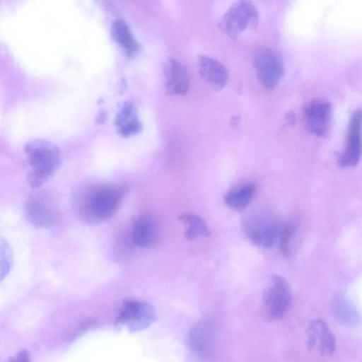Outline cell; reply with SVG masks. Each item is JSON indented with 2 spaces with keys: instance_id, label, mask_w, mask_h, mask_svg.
<instances>
[{
  "instance_id": "10",
  "label": "cell",
  "mask_w": 362,
  "mask_h": 362,
  "mask_svg": "<svg viewBox=\"0 0 362 362\" xmlns=\"http://www.w3.org/2000/svg\"><path fill=\"white\" fill-rule=\"evenodd\" d=\"M361 110L354 111L350 117L346 135V148L339 158L338 163L343 168L356 165L361 153Z\"/></svg>"
},
{
  "instance_id": "19",
  "label": "cell",
  "mask_w": 362,
  "mask_h": 362,
  "mask_svg": "<svg viewBox=\"0 0 362 362\" xmlns=\"http://www.w3.org/2000/svg\"><path fill=\"white\" fill-rule=\"evenodd\" d=\"M180 221L186 226L185 236L188 240L206 238L210 234L206 223L196 214H183L180 217Z\"/></svg>"
},
{
  "instance_id": "22",
  "label": "cell",
  "mask_w": 362,
  "mask_h": 362,
  "mask_svg": "<svg viewBox=\"0 0 362 362\" xmlns=\"http://www.w3.org/2000/svg\"><path fill=\"white\" fill-rule=\"evenodd\" d=\"M142 124L139 118L117 127L118 134L123 137H129L140 133Z\"/></svg>"
},
{
  "instance_id": "23",
  "label": "cell",
  "mask_w": 362,
  "mask_h": 362,
  "mask_svg": "<svg viewBox=\"0 0 362 362\" xmlns=\"http://www.w3.org/2000/svg\"><path fill=\"white\" fill-rule=\"evenodd\" d=\"M15 360L21 361H25L28 360V354L25 351H21L18 353L17 355V357Z\"/></svg>"
},
{
  "instance_id": "17",
  "label": "cell",
  "mask_w": 362,
  "mask_h": 362,
  "mask_svg": "<svg viewBox=\"0 0 362 362\" xmlns=\"http://www.w3.org/2000/svg\"><path fill=\"white\" fill-rule=\"evenodd\" d=\"M334 316L340 323L346 326H356L361 321L357 308L343 294L334 295L331 300Z\"/></svg>"
},
{
  "instance_id": "8",
  "label": "cell",
  "mask_w": 362,
  "mask_h": 362,
  "mask_svg": "<svg viewBox=\"0 0 362 362\" xmlns=\"http://www.w3.org/2000/svg\"><path fill=\"white\" fill-rule=\"evenodd\" d=\"M24 211L30 222L40 227L52 225L57 215L54 201L43 192H35L27 196L24 202Z\"/></svg>"
},
{
  "instance_id": "9",
  "label": "cell",
  "mask_w": 362,
  "mask_h": 362,
  "mask_svg": "<svg viewBox=\"0 0 362 362\" xmlns=\"http://www.w3.org/2000/svg\"><path fill=\"white\" fill-rule=\"evenodd\" d=\"M332 117V105L323 99L309 101L303 109V118L307 129L317 136H324L329 131Z\"/></svg>"
},
{
  "instance_id": "11",
  "label": "cell",
  "mask_w": 362,
  "mask_h": 362,
  "mask_svg": "<svg viewBox=\"0 0 362 362\" xmlns=\"http://www.w3.org/2000/svg\"><path fill=\"white\" fill-rule=\"evenodd\" d=\"M216 326L212 320L203 318L192 327L188 334L190 349L201 356H209L214 349Z\"/></svg>"
},
{
  "instance_id": "21",
  "label": "cell",
  "mask_w": 362,
  "mask_h": 362,
  "mask_svg": "<svg viewBox=\"0 0 362 362\" xmlns=\"http://www.w3.org/2000/svg\"><path fill=\"white\" fill-rule=\"evenodd\" d=\"M279 247L281 253L288 256L291 253L295 228L291 223L284 224L279 230Z\"/></svg>"
},
{
  "instance_id": "4",
  "label": "cell",
  "mask_w": 362,
  "mask_h": 362,
  "mask_svg": "<svg viewBox=\"0 0 362 362\" xmlns=\"http://www.w3.org/2000/svg\"><path fill=\"white\" fill-rule=\"evenodd\" d=\"M252 62L262 86L267 90L275 89L284 74V65L280 55L271 48L259 47L254 53Z\"/></svg>"
},
{
  "instance_id": "15",
  "label": "cell",
  "mask_w": 362,
  "mask_h": 362,
  "mask_svg": "<svg viewBox=\"0 0 362 362\" xmlns=\"http://www.w3.org/2000/svg\"><path fill=\"white\" fill-rule=\"evenodd\" d=\"M197 66L201 77L214 90H221L228 81V71L224 66L208 56H199Z\"/></svg>"
},
{
  "instance_id": "1",
  "label": "cell",
  "mask_w": 362,
  "mask_h": 362,
  "mask_svg": "<svg viewBox=\"0 0 362 362\" xmlns=\"http://www.w3.org/2000/svg\"><path fill=\"white\" fill-rule=\"evenodd\" d=\"M126 192V186L120 182L86 184L76 193V209L83 218L97 221L108 219L119 208Z\"/></svg>"
},
{
  "instance_id": "2",
  "label": "cell",
  "mask_w": 362,
  "mask_h": 362,
  "mask_svg": "<svg viewBox=\"0 0 362 362\" xmlns=\"http://www.w3.org/2000/svg\"><path fill=\"white\" fill-rule=\"evenodd\" d=\"M30 170L28 182L33 188L43 185L59 169L62 157L59 148L44 139L29 141L24 146Z\"/></svg>"
},
{
  "instance_id": "24",
  "label": "cell",
  "mask_w": 362,
  "mask_h": 362,
  "mask_svg": "<svg viewBox=\"0 0 362 362\" xmlns=\"http://www.w3.org/2000/svg\"><path fill=\"white\" fill-rule=\"evenodd\" d=\"M106 114L105 112H101L99 113V115L97 117V122L98 123H103L105 121V118H106Z\"/></svg>"
},
{
  "instance_id": "3",
  "label": "cell",
  "mask_w": 362,
  "mask_h": 362,
  "mask_svg": "<svg viewBox=\"0 0 362 362\" xmlns=\"http://www.w3.org/2000/svg\"><path fill=\"white\" fill-rule=\"evenodd\" d=\"M243 231L248 240L262 249L272 247L279 232V223L275 217L265 211H255L243 221Z\"/></svg>"
},
{
  "instance_id": "5",
  "label": "cell",
  "mask_w": 362,
  "mask_h": 362,
  "mask_svg": "<svg viewBox=\"0 0 362 362\" xmlns=\"http://www.w3.org/2000/svg\"><path fill=\"white\" fill-rule=\"evenodd\" d=\"M257 8L249 0H240L233 4L223 16L220 27L231 39L238 37L249 26L258 23Z\"/></svg>"
},
{
  "instance_id": "16",
  "label": "cell",
  "mask_w": 362,
  "mask_h": 362,
  "mask_svg": "<svg viewBox=\"0 0 362 362\" xmlns=\"http://www.w3.org/2000/svg\"><path fill=\"white\" fill-rule=\"evenodd\" d=\"M110 33L113 40L123 49L127 58L132 59L137 54L139 45L124 21L115 19L112 23Z\"/></svg>"
},
{
  "instance_id": "6",
  "label": "cell",
  "mask_w": 362,
  "mask_h": 362,
  "mask_svg": "<svg viewBox=\"0 0 362 362\" xmlns=\"http://www.w3.org/2000/svg\"><path fill=\"white\" fill-rule=\"evenodd\" d=\"M291 302V290L286 280L279 275H272L262 297L266 315L273 320L280 319L288 312Z\"/></svg>"
},
{
  "instance_id": "7",
  "label": "cell",
  "mask_w": 362,
  "mask_h": 362,
  "mask_svg": "<svg viewBox=\"0 0 362 362\" xmlns=\"http://www.w3.org/2000/svg\"><path fill=\"white\" fill-rule=\"evenodd\" d=\"M155 319V311L150 304L139 300H128L122 305L116 324L130 332H139L151 326Z\"/></svg>"
},
{
  "instance_id": "12",
  "label": "cell",
  "mask_w": 362,
  "mask_h": 362,
  "mask_svg": "<svg viewBox=\"0 0 362 362\" xmlns=\"http://www.w3.org/2000/svg\"><path fill=\"white\" fill-rule=\"evenodd\" d=\"M307 346L320 354L329 356L336 350V339L327 323L322 320H314L307 328Z\"/></svg>"
},
{
  "instance_id": "18",
  "label": "cell",
  "mask_w": 362,
  "mask_h": 362,
  "mask_svg": "<svg viewBox=\"0 0 362 362\" xmlns=\"http://www.w3.org/2000/svg\"><path fill=\"white\" fill-rule=\"evenodd\" d=\"M255 191L256 185L254 183H245L228 191L224 196V203L230 209L242 211L248 206Z\"/></svg>"
},
{
  "instance_id": "14",
  "label": "cell",
  "mask_w": 362,
  "mask_h": 362,
  "mask_svg": "<svg viewBox=\"0 0 362 362\" xmlns=\"http://www.w3.org/2000/svg\"><path fill=\"white\" fill-rule=\"evenodd\" d=\"M165 88L170 95H183L189 89V80L185 66L178 60L170 58L164 66Z\"/></svg>"
},
{
  "instance_id": "20",
  "label": "cell",
  "mask_w": 362,
  "mask_h": 362,
  "mask_svg": "<svg viewBox=\"0 0 362 362\" xmlns=\"http://www.w3.org/2000/svg\"><path fill=\"white\" fill-rule=\"evenodd\" d=\"M136 118L138 116L134 103L132 100H127L122 104L115 117V126L119 127Z\"/></svg>"
},
{
  "instance_id": "13",
  "label": "cell",
  "mask_w": 362,
  "mask_h": 362,
  "mask_svg": "<svg viewBox=\"0 0 362 362\" xmlns=\"http://www.w3.org/2000/svg\"><path fill=\"white\" fill-rule=\"evenodd\" d=\"M160 226L156 217L150 214L139 216L132 226V239L141 247L155 245L160 238Z\"/></svg>"
}]
</instances>
